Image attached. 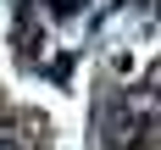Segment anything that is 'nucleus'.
<instances>
[{"instance_id":"2","label":"nucleus","mask_w":161,"mask_h":150,"mask_svg":"<svg viewBox=\"0 0 161 150\" xmlns=\"http://www.w3.org/2000/svg\"><path fill=\"white\" fill-rule=\"evenodd\" d=\"M0 150H33V145L22 139V133H0Z\"/></svg>"},{"instance_id":"1","label":"nucleus","mask_w":161,"mask_h":150,"mask_svg":"<svg viewBox=\"0 0 161 150\" xmlns=\"http://www.w3.org/2000/svg\"><path fill=\"white\" fill-rule=\"evenodd\" d=\"M100 133L111 150H150L161 139V89H128L111 95L100 111Z\"/></svg>"},{"instance_id":"3","label":"nucleus","mask_w":161,"mask_h":150,"mask_svg":"<svg viewBox=\"0 0 161 150\" xmlns=\"http://www.w3.org/2000/svg\"><path fill=\"white\" fill-rule=\"evenodd\" d=\"M50 6H56V11H72V0H50Z\"/></svg>"}]
</instances>
